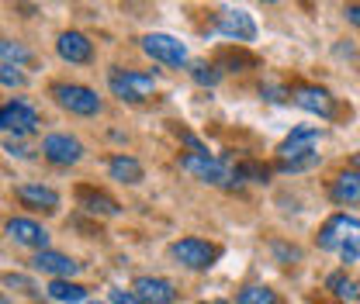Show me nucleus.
Listing matches in <instances>:
<instances>
[{
  "label": "nucleus",
  "instance_id": "20",
  "mask_svg": "<svg viewBox=\"0 0 360 304\" xmlns=\"http://www.w3.org/2000/svg\"><path fill=\"white\" fill-rule=\"evenodd\" d=\"M45 294H49L52 301H59V304L87 301V287H80V284H73V280H52V284L45 287Z\"/></svg>",
  "mask_w": 360,
  "mask_h": 304
},
{
  "label": "nucleus",
  "instance_id": "4",
  "mask_svg": "<svg viewBox=\"0 0 360 304\" xmlns=\"http://www.w3.org/2000/svg\"><path fill=\"white\" fill-rule=\"evenodd\" d=\"M108 87L115 97L129 100V104H142L156 93V80L149 73H135V70H111L108 73Z\"/></svg>",
  "mask_w": 360,
  "mask_h": 304
},
{
  "label": "nucleus",
  "instance_id": "14",
  "mask_svg": "<svg viewBox=\"0 0 360 304\" xmlns=\"http://www.w3.org/2000/svg\"><path fill=\"white\" fill-rule=\"evenodd\" d=\"M132 291L142 298V304H174L177 301V287L163 277H135Z\"/></svg>",
  "mask_w": 360,
  "mask_h": 304
},
{
  "label": "nucleus",
  "instance_id": "24",
  "mask_svg": "<svg viewBox=\"0 0 360 304\" xmlns=\"http://www.w3.org/2000/svg\"><path fill=\"white\" fill-rule=\"evenodd\" d=\"M191 77H194L201 87H215V84L222 80V70H219V66H208V62H194V66H191Z\"/></svg>",
  "mask_w": 360,
  "mask_h": 304
},
{
  "label": "nucleus",
  "instance_id": "19",
  "mask_svg": "<svg viewBox=\"0 0 360 304\" xmlns=\"http://www.w3.org/2000/svg\"><path fill=\"white\" fill-rule=\"evenodd\" d=\"M329 197L336 204H360V173H340L329 187Z\"/></svg>",
  "mask_w": 360,
  "mask_h": 304
},
{
  "label": "nucleus",
  "instance_id": "23",
  "mask_svg": "<svg viewBox=\"0 0 360 304\" xmlns=\"http://www.w3.org/2000/svg\"><path fill=\"white\" fill-rule=\"evenodd\" d=\"M236 304H281V298L270 291V287H260V284H250L236 294Z\"/></svg>",
  "mask_w": 360,
  "mask_h": 304
},
{
  "label": "nucleus",
  "instance_id": "27",
  "mask_svg": "<svg viewBox=\"0 0 360 304\" xmlns=\"http://www.w3.org/2000/svg\"><path fill=\"white\" fill-rule=\"evenodd\" d=\"M219 62H222V66H253L257 59H253V55H243V52H232V48H229V52H222V55H219Z\"/></svg>",
  "mask_w": 360,
  "mask_h": 304
},
{
  "label": "nucleus",
  "instance_id": "21",
  "mask_svg": "<svg viewBox=\"0 0 360 304\" xmlns=\"http://www.w3.org/2000/svg\"><path fill=\"white\" fill-rule=\"evenodd\" d=\"M326 287L340 298V301H360V280H350L347 273H333L326 280Z\"/></svg>",
  "mask_w": 360,
  "mask_h": 304
},
{
  "label": "nucleus",
  "instance_id": "2",
  "mask_svg": "<svg viewBox=\"0 0 360 304\" xmlns=\"http://www.w3.org/2000/svg\"><path fill=\"white\" fill-rule=\"evenodd\" d=\"M319 249L340 253L343 263H357L360 260V218L333 215L322 225V232H319Z\"/></svg>",
  "mask_w": 360,
  "mask_h": 304
},
{
  "label": "nucleus",
  "instance_id": "31",
  "mask_svg": "<svg viewBox=\"0 0 360 304\" xmlns=\"http://www.w3.org/2000/svg\"><path fill=\"white\" fill-rule=\"evenodd\" d=\"M4 149H7L11 156H21V159H25V156H32V152H28L25 145H18V142H4Z\"/></svg>",
  "mask_w": 360,
  "mask_h": 304
},
{
  "label": "nucleus",
  "instance_id": "10",
  "mask_svg": "<svg viewBox=\"0 0 360 304\" xmlns=\"http://www.w3.org/2000/svg\"><path fill=\"white\" fill-rule=\"evenodd\" d=\"M215 28H219V35L232 39V42H253L257 39V21L243 7H225V11H219Z\"/></svg>",
  "mask_w": 360,
  "mask_h": 304
},
{
  "label": "nucleus",
  "instance_id": "34",
  "mask_svg": "<svg viewBox=\"0 0 360 304\" xmlns=\"http://www.w3.org/2000/svg\"><path fill=\"white\" fill-rule=\"evenodd\" d=\"M90 304H104V301H90Z\"/></svg>",
  "mask_w": 360,
  "mask_h": 304
},
{
  "label": "nucleus",
  "instance_id": "16",
  "mask_svg": "<svg viewBox=\"0 0 360 304\" xmlns=\"http://www.w3.org/2000/svg\"><path fill=\"white\" fill-rule=\"evenodd\" d=\"M77 201H80V208L94 218H115L122 215V204L115 201V197H108L104 190H94V187H80L77 190Z\"/></svg>",
  "mask_w": 360,
  "mask_h": 304
},
{
  "label": "nucleus",
  "instance_id": "26",
  "mask_svg": "<svg viewBox=\"0 0 360 304\" xmlns=\"http://www.w3.org/2000/svg\"><path fill=\"white\" fill-rule=\"evenodd\" d=\"M236 173H239V180H267L270 170L264 166V163H239Z\"/></svg>",
  "mask_w": 360,
  "mask_h": 304
},
{
  "label": "nucleus",
  "instance_id": "5",
  "mask_svg": "<svg viewBox=\"0 0 360 304\" xmlns=\"http://www.w3.org/2000/svg\"><path fill=\"white\" fill-rule=\"evenodd\" d=\"M52 100H56L63 111L80 114V118L101 114V97L90 87H84V84H56V87H52Z\"/></svg>",
  "mask_w": 360,
  "mask_h": 304
},
{
  "label": "nucleus",
  "instance_id": "6",
  "mask_svg": "<svg viewBox=\"0 0 360 304\" xmlns=\"http://www.w3.org/2000/svg\"><path fill=\"white\" fill-rule=\"evenodd\" d=\"M170 256L180 266H187V270H208V266H215V260H219V249L212 242H205V239L187 235V239H180V242L170 246Z\"/></svg>",
  "mask_w": 360,
  "mask_h": 304
},
{
  "label": "nucleus",
  "instance_id": "3",
  "mask_svg": "<svg viewBox=\"0 0 360 304\" xmlns=\"http://www.w3.org/2000/svg\"><path fill=\"white\" fill-rule=\"evenodd\" d=\"M180 170L191 173L194 180H201V183H212V187H236L239 183L236 166H229L225 159H215V156H194V152H187L180 159Z\"/></svg>",
  "mask_w": 360,
  "mask_h": 304
},
{
  "label": "nucleus",
  "instance_id": "25",
  "mask_svg": "<svg viewBox=\"0 0 360 304\" xmlns=\"http://www.w3.org/2000/svg\"><path fill=\"white\" fill-rule=\"evenodd\" d=\"M0 84H4V87H25V84H28V77H25L21 70H14V66L0 62Z\"/></svg>",
  "mask_w": 360,
  "mask_h": 304
},
{
  "label": "nucleus",
  "instance_id": "17",
  "mask_svg": "<svg viewBox=\"0 0 360 304\" xmlns=\"http://www.w3.org/2000/svg\"><path fill=\"white\" fill-rule=\"evenodd\" d=\"M18 201L25 208H42V211H56L59 208V194L52 187H42V183H21L18 187Z\"/></svg>",
  "mask_w": 360,
  "mask_h": 304
},
{
  "label": "nucleus",
  "instance_id": "11",
  "mask_svg": "<svg viewBox=\"0 0 360 304\" xmlns=\"http://www.w3.org/2000/svg\"><path fill=\"white\" fill-rule=\"evenodd\" d=\"M4 232H7L11 242H18V246H25V249H35V253L49 249V232H45L39 221H32V218H11V221L4 225Z\"/></svg>",
  "mask_w": 360,
  "mask_h": 304
},
{
  "label": "nucleus",
  "instance_id": "32",
  "mask_svg": "<svg viewBox=\"0 0 360 304\" xmlns=\"http://www.w3.org/2000/svg\"><path fill=\"white\" fill-rule=\"evenodd\" d=\"M354 166H357V173H360V152H354Z\"/></svg>",
  "mask_w": 360,
  "mask_h": 304
},
{
  "label": "nucleus",
  "instance_id": "28",
  "mask_svg": "<svg viewBox=\"0 0 360 304\" xmlns=\"http://www.w3.org/2000/svg\"><path fill=\"white\" fill-rule=\"evenodd\" d=\"M4 287H18V291L35 294V284H32L28 277H21V273H7V277H4Z\"/></svg>",
  "mask_w": 360,
  "mask_h": 304
},
{
  "label": "nucleus",
  "instance_id": "1",
  "mask_svg": "<svg viewBox=\"0 0 360 304\" xmlns=\"http://www.w3.org/2000/svg\"><path fill=\"white\" fill-rule=\"evenodd\" d=\"M319 138H322L319 128H295L281 142V149H277V170L281 173H305V170H312L319 163V152H315Z\"/></svg>",
  "mask_w": 360,
  "mask_h": 304
},
{
  "label": "nucleus",
  "instance_id": "15",
  "mask_svg": "<svg viewBox=\"0 0 360 304\" xmlns=\"http://www.w3.org/2000/svg\"><path fill=\"white\" fill-rule=\"evenodd\" d=\"M56 52H59V59H66L73 66H84V62L94 59V42H90L84 32H63L56 39Z\"/></svg>",
  "mask_w": 360,
  "mask_h": 304
},
{
  "label": "nucleus",
  "instance_id": "7",
  "mask_svg": "<svg viewBox=\"0 0 360 304\" xmlns=\"http://www.w3.org/2000/svg\"><path fill=\"white\" fill-rule=\"evenodd\" d=\"M0 131L14 135V138H25V135H35L39 131V114L28 100H11L0 107Z\"/></svg>",
  "mask_w": 360,
  "mask_h": 304
},
{
  "label": "nucleus",
  "instance_id": "33",
  "mask_svg": "<svg viewBox=\"0 0 360 304\" xmlns=\"http://www.w3.org/2000/svg\"><path fill=\"white\" fill-rule=\"evenodd\" d=\"M205 304H225V301H205Z\"/></svg>",
  "mask_w": 360,
  "mask_h": 304
},
{
  "label": "nucleus",
  "instance_id": "13",
  "mask_svg": "<svg viewBox=\"0 0 360 304\" xmlns=\"http://www.w3.org/2000/svg\"><path fill=\"white\" fill-rule=\"evenodd\" d=\"M291 100L302 107V111H309V114H319V118H333V97H329V90L322 87H312V84H302V87L291 90Z\"/></svg>",
  "mask_w": 360,
  "mask_h": 304
},
{
  "label": "nucleus",
  "instance_id": "29",
  "mask_svg": "<svg viewBox=\"0 0 360 304\" xmlns=\"http://www.w3.org/2000/svg\"><path fill=\"white\" fill-rule=\"evenodd\" d=\"M111 304H142V298L135 294L132 287H129V291H125V287H115V291H111Z\"/></svg>",
  "mask_w": 360,
  "mask_h": 304
},
{
  "label": "nucleus",
  "instance_id": "12",
  "mask_svg": "<svg viewBox=\"0 0 360 304\" xmlns=\"http://www.w3.org/2000/svg\"><path fill=\"white\" fill-rule=\"evenodd\" d=\"M32 266L42 270V273H49L52 280H70V277H77V273L84 270V263L70 260V256H63V253H56V249L35 253V256H32Z\"/></svg>",
  "mask_w": 360,
  "mask_h": 304
},
{
  "label": "nucleus",
  "instance_id": "30",
  "mask_svg": "<svg viewBox=\"0 0 360 304\" xmlns=\"http://www.w3.org/2000/svg\"><path fill=\"white\" fill-rule=\"evenodd\" d=\"M343 14H347V21H350V25H357L360 28V4H347V7H343Z\"/></svg>",
  "mask_w": 360,
  "mask_h": 304
},
{
  "label": "nucleus",
  "instance_id": "22",
  "mask_svg": "<svg viewBox=\"0 0 360 304\" xmlns=\"http://www.w3.org/2000/svg\"><path fill=\"white\" fill-rule=\"evenodd\" d=\"M32 59H35V52H32V48H25L21 42H0V62H7V66L21 70V66H28Z\"/></svg>",
  "mask_w": 360,
  "mask_h": 304
},
{
  "label": "nucleus",
  "instance_id": "9",
  "mask_svg": "<svg viewBox=\"0 0 360 304\" xmlns=\"http://www.w3.org/2000/svg\"><path fill=\"white\" fill-rule=\"evenodd\" d=\"M42 156L56 166H73V163L84 159V142L66 135V131H52L42 138Z\"/></svg>",
  "mask_w": 360,
  "mask_h": 304
},
{
  "label": "nucleus",
  "instance_id": "18",
  "mask_svg": "<svg viewBox=\"0 0 360 304\" xmlns=\"http://www.w3.org/2000/svg\"><path fill=\"white\" fill-rule=\"evenodd\" d=\"M108 173H111V180H118V183H142L146 170H142L139 159L125 156V152H118V156L108 159Z\"/></svg>",
  "mask_w": 360,
  "mask_h": 304
},
{
  "label": "nucleus",
  "instance_id": "8",
  "mask_svg": "<svg viewBox=\"0 0 360 304\" xmlns=\"http://www.w3.org/2000/svg\"><path fill=\"white\" fill-rule=\"evenodd\" d=\"M142 52L163 66H187V45L174 39V35H163V32H153L142 39Z\"/></svg>",
  "mask_w": 360,
  "mask_h": 304
}]
</instances>
